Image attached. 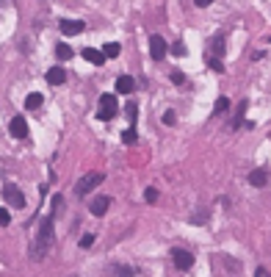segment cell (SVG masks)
Returning a JSON list of instances; mask_svg holds the SVG:
<instances>
[{"mask_svg": "<svg viewBox=\"0 0 271 277\" xmlns=\"http://www.w3.org/2000/svg\"><path fill=\"white\" fill-rule=\"evenodd\" d=\"M53 225H56V217H53V214H47V217H44V222H42V227H39V236H36V241H34V250H31V258H34V260H42L44 255L50 252L53 238H56Z\"/></svg>", "mask_w": 271, "mask_h": 277, "instance_id": "6da1fadb", "label": "cell"}, {"mask_svg": "<svg viewBox=\"0 0 271 277\" xmlns=\"http://www.w3.org/2000/svg\"><path fill=\"white\" fill-rule=\"evenodd\" d=\"M119 114V103H116V97L114 95H100V108H97V119L100 122H108V119H114Z\"/></svg>", "mask_w": 271, "mask_h": 277, "instance_id": "7a4b0ae2", "label": "cell"}, {"mask_svg": "<svg viewBox=\"0 0 271 277\" xmlns=\"http://www.w3.org/2000/svg\"><path fill=\"white\" fill-rule=\"evenodd\" d=\"M102 180H105V172H92V175H86V178H80V180H77L75 194H77V197H86V194H89V191H94Z\"/></svg>", "mask_w": 271, "mask_h": 277, "instance_id": "3957f363", "label": "cell"}, {"mask_svg": "<svg viewBox=\"0 0 271 277\" xmlns=\"http://www.w3.org/2000/svg\"><path fill=\"white\" fill-rule=\"evenodd\" d=\"M3 197H6V202H9L11 208H22L25 205V197H22V191H19L14 183H6V186H3Z\"/></svg>", "mask_w": 271, "mask_h": 277, "instance_id": "277c9868", "label": "cell"}, {"mask_svg": "<svg viewBox=\"0 0 271 277\" xmlns=\"http://www.w3.org/2000/svg\"><path fill=\"white\" fill-rule=\"evenodd\" d=\"M172 260H174V266L183 269V272H188V269L194 266V255L188 250H174L172 252Z\"/></svg>", "mask_w": 271, "mask_h": 277, "instance_id": "5b68a950", "label": "cell"}, {"mask_svg": "<svg viewBox=\"0 0 271 277\" xmlns=\"http://www.w3.org/2000/svg\"><path fill=\"white\" fill-rule=\"evenodd\" d=\"M166 50H169V47H166V39H163V36H158V34L150 36V53H153L155 61H161L163 56H166Z\"/></svg>", "mask_w": 271, "mask_h": 277, "instance_id": "8992f818", "label": "cell"}, {"mask_svg": "<svg viewBox=\"0 0 271 277\" xmlns=\"http://www.w3.org/2000/svg\"><path fill=\"white\" fill-rule=\"evenodd\" d=\"M61 34H67V36H75V34H83V28L86 22L83 20H61Z\"/></svg>", "mask_w": 271, "mask_h": 277, "instance_id": "52a82bcc", "label": "cell"}, {"mask_svg": "<svg viewBox=\"0 0 271 277\" xmlns=\"http://www.w3.org/2000/svg\"><path fill=\"white\" fill-rule=\"evenodd\" d=\"M9 133L14 138H25L28 136V122H25V117H14V119L9 122Z\"/></svg>", "mask_w": 271, "mask_h": 277, "instance_id": "ba28073f", "label": "cell"}, {"mask_svg": "<svg viewBox=\"0 0 271 277\" xmlns=\"http://www.w3.org/2000/svg\"><path fill=\"white\" fill-rule=\"evenodd\" d=\"M47 83H50V86H64V83H67V69L64 67H50L47 69Z\"/></svg>", "mask_w": 271, "mask_h": 277, "instance_id": "9c48e42d", "label": "cell"}, {"mask_svg": "<svg viewBox=\"0 0 271 277\" xmlns=\"http://www.w3.org/2000/svg\"><path fill=\"white\" fill-rule=\"evenodd\" d=\"M108 205H111V197H108V194H97V197L92 199V214H94V217H105Z\"/></svg>", "mask_w": 271, "mask_h": 277, "instance_id": "30bf717a", "label": "cell"}, {"mask_svg": "<svg viewBox=\"0 0 271 277\" xmlns=\"http://www.w3.org/2000/svg\"><path fill=\"white\" fill-rule=\"evenodd\" d=\"M133 89H136L133 75H119V78H116V92H119V95H130Z\"/></svg>", "mask_w": 271, "mask_h": 277, "instance_id": "8fae6325", "label": "cell"}, {"mask_svg": "<svg viewBox=\"0 0 271 277\" xmlns=\"http://www.w3.org/2000/svg\"><path fill=\"white\" fill-rule=\"evenodd\" d=\"M83 59L89 61V64H94V67H102V64H105V56H102V50H94V47H86L83 50Z\"/></svg>", "mask_w": 271, "mask_h": 277, "instance_id": "7c38bea8", "label": "cell"}, {"mask_svg": "<svg viewBox=\"0 0 271 277\" xmlns=\"http://www.w3.org/2000/svg\"><path fill=\"white\" fill-rule=\"evenodd\" d=\"M249 183H252L254 189H263V186L269 183V172H266V169H254V172H249Z\"/></svg>", "mask_w": 271, "mask_h": 277, "instance_id": "4fadbf2b", "label": "cell"}, {"mask_svg": "<svg viewBox=\"0 0 271 277\" xmlns=\"http://www.w3.org/2000/svg\"><path fill=\"white\" fill-rule=\"evenodd\" d=\"M136 269L125 266V263H111V277H133Z\"/></svg>", "mask_w": 271, "mask_h": 277, "instance_id": "5bb4252c", "label": "cell"}, {"mask_svg": "<svg viewBox=\"0 0 271 277\" xmlns=\"http://www.w3.org/2000/svg\"><path fill=\"white\" fill-rule=\"evenodd\" d=\"M39 105H42V95H39V92H31V95L25 97V108L28 111H36Z\"/></svg>", "mask_w": 271, "mask_h": 277, "instance_id": "9a60e30c", "label": "cell"}, {"mask_svg": "<svg viewBox=\"0 0 271 277\" xmlns=\"http://www.w3.org/2000/svg\"><path fill=\"white\" fill-rule=\"evenodd\" d=\"M119 53H122V47H119L116 42H108V44H102V56H105V59H116Z\"/></svg>", "mask_w": 271, "mask_h": 277, "instance_id": "2e32d148", "label": "cell"}, {"mask_svg": "<svg viewBox=\"0 0 271 277\" xmlns=\"http://www.w3.org/2000/svg\"><path fill=\"white\" fill-rule=\"evenodd\" d=\"M56 56H58V61H69L72 59V47H69V44H56Z\"/></svg>", "mask_w": 271, "mask_h": 277, "instance_id": "e0dca14e", "label": "cell"}, {"mask_svg": "<svg viewBox=\"0 0 271 277\" xmlns=\"http://www.w3.org/2000/svg\"><path fill=\"white\" fill-rule=\"evenodd\" d=\"M246 105H249V103H246V100H241V103H238V111H235V119L230 122V128H232V130H235V128H238V125H241V119H244V111H246Z\"/></svg>", "mask_w": 271, "mask_h": 277, "instance_id": "ac0fdd59", "label": "cell"}, {"mask_svg": "<svg viewBox=\"0 0 271 277\" xmlns=\"http://www.w3.org/2000/svg\"><path fill=\"white\" fill-rule=\"evenodd\" d=\"M230 108V100L227 97H219V100H216V108H213V114H224Z\"/></svg>", "mask_w": 271, "mask_h": 277, "instance_id": "d6986e66", "label": "cell"}, {"mask_svg": "<svg viewBox=\"0 0 271 277\" xmlns=\"http://www.w3.org/2000/svg\"><path fill=\"white\" fill-rule=\"evenodd\" d=\"M122 141H125V144H136V141H138V136H136V130H133V128H127L125 133H122Z\"/></svg>", "mask_w": 271, "mask_h": 277, "instance_id": "ffe728a7", "label": "cell"}, {"mask_svg": "<svg viewBox=\"0 0 271 277\" xmlns=\"http://www.w3.org/2000/svg\"><path fill=\"white\" fill-rule=\"evenodd\" d=\"M208 64H211L213 72H224V64L219 61V56H211V59H208Z\"/></svg>", "mask_w": 271, "mask_h": 277, "instance_id": "44dd1931", "label": "cell"}, {"mask_svg": "<svg viewBox=\"0 0 271 277\" xmlns=\"http://www.w3.org/2000/svg\"><path fill=\"white\" fill-rule=\"evenodd\" d=\"M144 202H150V205H153V202H158V189H153V186H150V189L144 191Z\"/></svg>", "mask_w": 271, "mask_h": 277, "instance_id": "7402d4cb", "label": "cell"}, {"mask_svg": "<svg viewBox=\"0 0 271 277\" xmlns=\"http://www.w3.org/2000/svg\"><path fill=\"white\" fill-rule=\"evenodd\" d=\"M224 53V36H216V42H213V56H221Z\"/></svg>", "mask_w": 271, "mask_h": 277, "instance_id": "603a6c76", "label": "cell"}, {"mask_svg": "<svg viewBox=\"0 0 271 277\" xmlns=\"http://www.w3.org/2000/svg\"><path fill=\"white\" fill-rule=\"evenodd\" d=\"M77 244H80V250H89V247H92V244H94V236H92V233L80 236V241H77Z\"/></svg>", "mask_w": 271, "mask_h": 277, "instance_id": "cb8c5ba5", "label": "cell"}, {"mask_svg": "<svg viewBox=\"0 0 271 277\" xmlns=\"http://www.w3.org/2000/svg\"><path fill=\"white\" fill-rule=\"evenodd\" d=\"M11 225V214L6 208H0V227H9Z\"/></svg>", "mask_w": 271, "mask_h": 277, "instance_id": "d4e9b609", "label": "cell"}, {"mask_svg": "<svg viewBox=\"0 0 271 277\" xmlns=\"http://www.w3.org/2000/svg\"><path fill=\"white\" fill-rule=\"evenodd\" d=\"M125 114H127V119H130V122H136V119H138V108H136V105H127V108H125Z\"/></svg>", "mask_w": 271, "mask_h": 277, "instance_id": "484cf974", "label": "cell"}, {"mask_svg": "<svg viewBox=\"0 0 271 277\" xmlns=\"http://www.w3.org/2000/svg\"><path fill=\"white\" fill-rule=\"evenodd\" d=\"M172 80H174V83H186V75H183V72H172Z\"/></svg>", "mask_w": 271, "mask_h": 277, "instance_id": "4316f807", "label": "cell"}, {"mask_svg": "<svg viewBox=\"0 0 271 277\" xmlns=\"http://www.w3.org/2000/svg\"><path fill=\"white\" fill-rule=\"evenodd\" d=\"M174 119H177V117H174V111H166V114H163V122H166V125H174Z\"/></svg>", "mask_w": 271, "mask_h": 277, "instance_id": "83f0119b", "label": "cell"}, {"mask_svg": "<svg viewBox=\"0 0 271 277\" xmlns=\"http://www.w3.org/2000/svg\"><path fill=\"white\" fill-rule=\"evenodd\" d=\"M172 53H174V56H186V44H174Z\"/></svg>", "mask_w": 271, "mask_h": 277, "instance_id": "f1b7e54d", "label": "cell"}, {"mask_svg": "<svg viewBox=\"0 0 271 277\" xmlns=\"http://www.w3.org/2000/svg\"><path fill=\"white\" fill-rule=\"evenodd\" d=\"M254 277H271V275H269L263 266H257V269H254Z\"/></svg>", "mask_w": 271, "mask_h": 277, "instance_id": "f546056e", "label": "cell"}, {"mask_svg": "<svg viewBox=\"0 0 271 277\" xmlns=\"http://www.w3.org/2000/svg\"><path fill=\"white\" fill-rule=\"evenodd\" d=\"M194 3H196V6H199V9H208V6H211L213 0H194Z\"/></svg>", "mask_w": 271, "mask_h": 277, "instance_id": "4dcf8cb0", "label": "cell"}]
</instances>
